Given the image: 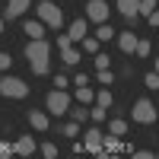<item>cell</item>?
I'll return each instance as SVG.
<instances>
[{"label":"cell","mask_w":159,"mask_h":159,"mask_svg":"<svg viewBox=\"0 0 159 159\" xmlns=\"http://www.w3.org/2000/svg\"><path fill=\"white\" fill-rule=\"evenodd\" d=\"M22 51H25V57H29L35 76H48L51 73V45L45 42V38H29V45H25Z\"/></svg>","instance_id":"1"},{"label":"cell","mask_w":159,"mask_h":159,"mask_svg":"<svg viewBox=\"0 0 159 159\" xmlns=\"http://www.w3.org/2000/svg\"><path fill=\"white\" fill-rule=\"evenodd\" d=\"M45 105H48V115H51V118L67 115V108H70V96H67V89H51L48 96H45Z\"/></svg>","instance_id":"2"},{"label":"cell","mask_w":159,"mask_h":159,"mask_svg":"<svg viewBox=\"0 0 159 159\" xmlns=\"http://www.w3.org/2000/svg\"><path fill=\"white\" fill-rule=\"evenodd\" d=\"M38 19L45 22V29H61V25H64V13H61L57 3L42 0V3H38Z\"/></svg>","instance_id":"3"},{"label":"cell","mask_w":159,"mask_h":159,"mask_svg":"<svg viewBox=\"0 0 159 159\" xmlns=\"http://www.w3.org/2000/svg\"><path fill=\"white\" fill-rule=\"evenodd\" d=\"M0 96L3 99H25L29 96V83H22L19 76H0Z\"/></svg>","instance_id":"4"},{"label":"cell","mask_w":159,"mask_h":159,"mask_svg":"<svg viewBox=\"0 0 159 159\" xmlns=\"http://www.w3.org/2000/svg\"><path fill=\"white\" fill-rule=\"evenodd\" d=\"M130 118H134L137 124H156V105L150 99H137L134 108H130Z\"/></svg>","instance_id":"5"},{"label":"cell","mask_w":159,"mask_h":159,"mask_svg":"<svg viewBox=\"0 0 159 159\" xmlns=\"http://www.w3.org/2000/svg\"><path fill=\"white\" fill-rule=\"evenodd\" d=\"M108 16H111V10H108V3L105 0H86V22H108Z\"/></svg>","instance_id":"6"},{"label":"cell","mask_w":159,"mask_h":159,"mask_svg":"<svg viewBox=\"0 0 159 159\" xmlns=\"http://www.w3.org/2000/svg\"><path fill=\"white\" fill-rule=\"evenodd\" d=\"M83 147H86V153H92V156H111V153H105V150H102V134H99V127L86 130Z\"/></svg>","instance_id":"7"},{"label":"cell","mask_w":159,"mask_h":159,"mask_svg":"<svg viewBox=\"0 0 159 159\" xmlns=\"http://www.w3.org/2000/svg\"><path fill=\"white\" fill-rule=\"evenodd\" d=\"M32 7V0H7V19H19L25 16V10Z\"/></svg>","instance_id":"8"},{"label":"cell","mask_w":159,"mask_h":159,"mask_svg":"<svg viewBox=\"0 0 159 159\" xmlns=\"http://www.w3.org/2000/svg\"><path fill=\"white\" fill-rule=\"evenodd\" d=\"M35 150H38V147H35V140H32L29 134H22L16 143H13V153H16V156H32Z\"/></svg>","instance_id":"9"},{"label":"cell","mask_w":159,"mask_h":159,"mask_svg":"<svg viewBox=\"0 0 159 159\" xmlns=\"http://www.w3.org/2000/svg\"><path fill=\"white\" fill-rule=\"evenodd\" d=\"M22 32L29 38H45V22L42 19H22Z\"/></svg>","instance_id":"10"},{"label":"cell","mask_w":159,"mask_h":159,"mask_svg":"<svg viewBox=\"0 0 159 159\" xmlns=\"http://www.w3.org/2000/svg\"><path fill=\"white\" fill-rule=\"evenodd\" d=\"M67 38H70L73 45L80 42V38H86V19H73L70 29H67Z\"/></svg>","instance_id":"11"},{"label":"cell","mask_w":159,"mask_h":159,"mask_svg":"<svg viewBox=\"0 0 159 159\" xmlns=\"http://www.w3.org/2000/svg\"><path fill=\"white\" fill-rule=\"evenodd\" d=\"M118 13H121L124 19H137V0H118Z\"/></svg>","instance_id":"12"},{"label":"cell","mask_w":159,"mask_h":159,"mask_svg":"<svg viewBox=\"0 0 159 159\" xmlns=\"http://www.w3.org/2000/svg\"><path fill=\"white\" fill-rule=\"evenodd\" d=\"M134 45H137V35L134 32H121V35H118V48H121L124 54H134Z\"/></svg>","instance_id":"13"},{"label":"cell","mask_w":159,"mask_h":159,"mask_svg":"<svg viewBox=\"0 0 159 159\" xmlns=\"http://www.w3.org/2000/svg\"><path fill=\"white\" fill-rule=\"evenodd\" d=\"M29 124H32L35 130H48V127H51V124H48V115H45V111H38V108L29 111Z\"/></svg>","instance_id":"14"},{"label":"cell","mask_w":159,"mask_h":159,"mask_svg":"<svg viewBox=\"0 0 159 159\" xmlns=\"http://www.w3.org/2000/svg\"><path fill=\"white\" fill-rule=\"evenodd\" d=\"M73 99H76L80 105H89V102H96V92H92L89 86H76V92H73Z\"/></svg>","instance_id":"15"},{"label":"cell","mask_w":159,"mask_h":159,"mask_svg":"<svg viewBox=\"0 0 159 159\" xmlns=\"http://www.w3.org/2000/svg\"><path fill=\"white\" fill-rule=\"evenodd\" d=\"M61 57H64L67 67H76V64H80V51H76L73 45H67V48H61Z\"/></svg>","instance_id":"16"},{"label":"cell","mask_w":159,"mask_h":159,"mask_svg":"<svg viewBox=\"0 0 159 159\" xmlns=\"http://www.w3.org/2000/svg\"><path fill=\"white\" fill-rule=\"evenodd\" d=\"M111 38H115V29L108 22H99L96 25V42H111Z\"/></svg>","instance_id":"17"},{"label":"cell","mask_w":159,"mask_h":159,"mask_svg":"<svg viewBox=\"0 0 159 159\" xmlns=\"http://www.w3.org/2000/svg\"><path fill=\"white\" fill-rule=\"evenodd\" d=\"M118 147H121V137H115V134L102 137V150H105V153H118Z\"/></svg>","instance_id":"18"},{"label":"cell","mask_w":159,"mask_h":159,"mask_svg":"<svg viewBox=\"0 0 159 159\" xmlns=\"http://www.w3.org/2000/svg\"><path fill=\"white\" fill-rule=\"evenodd\" d=\"M96 102L102 105V108H111V102H115V96H111L108 89H99V96H96Z\"/></svg>","instance_id":"19"},{"label":"cell","mask_w":159,"mask_h":159,"mask_svg":"<svg viewBox=\"0 0 159 159\" xmlns=\"http://www.w3.org/2000/svg\"><path fill=\"white\" fill-rule=\"evenodd\" d=\"M150 51H153V45H150V42H140V38H137L134 54H137V57H150Z\"/></svg>","instance_id":"20"},{"label":"cell","mask_w":159,"mask_h":159,"mask_svg":"<svg viewBox=\"0 0 159 159\" xmlns=\"http://www.w3.org/2000/svg\"><path fill=\"white\" fill-rule=\"evenodd\" d=\"M38 150H42V156H45V159H54V156L61 153V150H57V147H54V143H51V140H48V143H42V147H38Z\"/></svg>","instance_id":"21"},{"label":"cell","mask_w":159,"mask_h":159,"mask_svg":"<svg viewBox=\"0 0 159 159\" xmlns=\"http://www.w3.org/2000/svg\"><path fill=\"white\" fill-rule=\"evenodd\" d=\"M80 45H83V51H89V54H96V51H99V42H96V38H80Z\"/></svg>","instance_id":"22"},{"label":"cell","mask_w":159,"mask_h":159,"mask_svg":"<svg viewBox=\"0 0 159 159\" xmlns=\"http://www.w3.org/2000/svg\"><path fill=\"white\" fill-rule=\"evenodd\" d=\"M153 10H156V0H137V13L147 16V13H153Z\"/></svg>","instance_id":"23"},{"label":"cell","mask_w":159,"mask_h":159,"mask_svg":"<svg viewBox=\"0 0 159 159\" xmlns=\"http://www.w3.org/2000/svg\"><path fill=\"white\" fill-rule=\"evenodd\" d=\"M105 67H111V57L102 54V51H96V70H105Z\"/></svg>","instance_id":"24"},{"label":"cell","mask_w":159,"mask_h":159,"mask_svg":"<svg viewBox=\"0 0 159 159\" xmlns=\"http://www.w3.org/2000/svg\"><path fill=\"white\" fill-rule=\"evenodd\" d=\"M108 124H111V134H115V137H124V134H127V124L118 121V118H115V121H108Z\"/></svg>","instance_id":"25"},{"label":"cell","mask_w":159,"mask_h":159,"mask_svg":"<svg viewBox=\"0 0 159 159\" xmlns=\"http://www.w3.org/2000/svg\"><path fill=\"white\" fill-rule=\"evenodd\" d=\"M89 118H92V121H105V118H108V108H102V105H96V108L89 111Z\"/></svg>","instance_id":"26"},{"label":"cell","mask_w":159,"mask_h":159,"mask_svg":"<svg viewBox=\"0 0 159 159\" xmlns=\"http://www.w3.org/2000/svg\"><path fill=\"white\" fill-rule=\"evenodd\" d=\"M86 118H89V108L86 105H76L73 108V121H86Z\"/></svg>","instance_id":"27"},{"label":"cell","mask_w":159,"mask_h":159,"mask_svg":"<svg viewBox=\"0 0 159 159\" xmlns=\"http://www.w3.org/2000/svg\"><path fill=\"white\" fill-rule=\"evenodd\" d=\"M10 156H16V153H13V143L0 140V159H10Z\"/></svg>","instance_id":"28"},{"label":"cell","mask_w":159,"mask_h":159,"mask_svg":"<svg viewBox=\"0 0 159 159\" xmlns=\"http://www.w3.org/2000/svg\"><path fill=\"white\" fill-rule=\"evenodd\" d=\"M96 76H99V83H105V86H108L111 80H115V73H111L108 67H105V70H96Z\"/></svg>","instance_id":"29"},{"label":"cell","mask_w":159,"mask_h":159,"mask_svg":"<svg viewBox=\"0 0 159 159\" xmlns=\"http://www.w3.org/2000/svg\"><path fill=\"white\" fill-rule=\"evenodd\" d=\"M143 83H147V89H159V76H156V73H147V76H143Z\"/></svg>","instance_id":"30"},{"label":"cell","mask_w":159,"mask_h":159,"mask_svg":"<svg viewBox=\"0 0 159 159\" xmlns=\"http://www.w3.org/2000/svg\"><path fill=\"white\" fill-rule=\"evenodd\" d=\"M67 83H70V80L64 73H54V89H67Z\"/></svg>","instance_id":"31"},{"label":"cell","mask_w":159,"mask_h":159,"mask_svg":"<svg viewBox=\"0 0 159 159\" xmlns=\"http://www.w3.org/2000/svg\"><path fill=\"white\" fill-rule=\"evenodd\" d=\"M76 134H80V124H64V137H70V140H73Z\"/></svg>","instance_id":"32"},{"label":"cell","mask_w":159,"mask_h":159,"mask_svg":"<svg viewBox=\"0 0 159 159\" xmlns=\"http://www.w3.org/2000/svg\"><path fill=\"white\" fill-rule=\"evenodd\" d=\"M130 153H134L137 159H156V153H153V150H130Z\"/></svg>","instance_id":"33"},{"label":"cell","mask_w":159,"mask_h":159,"mask_svg":"<svg viewBox=\"0 0 159 159\" xmlns=\"http://www.w3.org/2000/svg\"><path fill=\"white\" fill-rule=\"evenodd\" d=\"M10 64H13V57L7 54V51H0V70H10Z\"/></svg>","instance_id":"34"},{"label":"cell","mask_w":159,"mask_h":159,"mask_svg":"<svg viewBox=\"0 0 159 159\" xmlns=\"http://www.w3.org/2000/svg\"><path fill=\"white\" fill-rule=\"evenodd\" d=\"M73 83H76V86H89V76H86V73H73Z\"/></svg>","instance_id":"35"},{"label":"cell","mask_w":159,"mask_h":159,"mask_svg":"<svg viewBox=\"0 0 159 159\" xmlns=\"http://www.w3.org/2000/svg\"><path fill=\"white\" fill-rule=\"evenodd\" d=\"M147 22H150V29H156V25H159V13H156V10L147 13Z\"/></svg>","instance_id":"36"},{"label":"cell","mask_w":159,"mask_h":159,"mask_svg":"<svg viewBox=\"0 0 159 159\" xmlns=\"http://www.w3.org/2000/svg\"><path fill=\"white\" fill-rule=\"evenodd\" d=\"M67 45H73L70 38H67V32H64V35H57V48H67Z\"/></svg>","instance_id":"37"},{"label":"cell","mask_w":159,"mask_h":159,"mask_svg":"<svg viewBox=\"0 0 159 159\" xmlns=\"http://www.w3.org/2000/svg\"><path fill=\"white\" fill-rule=\"evenodd\" d=\"M0 32H3V22H0Z\"/></svg>","instance_id":"38"}]
</instances>
